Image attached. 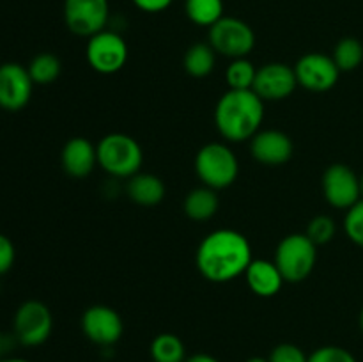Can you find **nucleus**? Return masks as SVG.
Returning <instances> with one entry per match:
<instances>
[{
    "label": "nucleus",
    "mask_w": 363,
    "mask_h": 362,
    "mask_svg": "<svg viewBox=\"0 0 363 362\" xmlns=\"http://www.w3.org/2000/svg\"><path fill=\"white\" fill-rule=\"evenodd\" d=\"M298 80L294 67L284 62H268L257 67L252 91L262 102H280L289 98L296 89Z\"/></svg>",
    "instance_id": "obj_13"
},
{
    "label": "nucleus",
    "mask_w": 363,
    "mask_h": 362,
    "mask_svg": "<svg viewBox=\"0 0 363 362\" xmlns=\"http://www.w3.org/2000/svg\"><path fill=\"white\" fill-rule=\"evenodd\" d=\"M269 362H307L308 355L293 343H280L272 350Z\"/></svg>",
    "instance_id": "obj_29"
},
{
    "label": "nucleus",
    "mask_w": 363,
    "mask_h": 362,
    "mask_svg": "<svg viewBox=\"0 0 363 362\" xmlns=\"http://www.w3.org/2000/svg\"><path fill=\"white\" fill-rule=\"evenodd\" d=\"M264 121V102L252 89H229L215 106V124L227 142L250 141Z\"/></svg>",
    "instance_id": "obj_2"
},
{
    "label": "nucleus",
    "mask_w": 363,
    "mask_h": 362,
    "mask_svg": "<svg viewBox=\"0 0 363 362\" xmlns=\"http://www.w3.org/2000/svg\"><path fill=\"white\" fill-rule=\"evenodd\" d=\"M298 85L312 92H326L339 82L340 70L330 55L319 52L305 53L294 64Z\"/></svg>",
    "instance_id": "obj_12"
},
{
    "label": "nucleus",
    "mask_w": 363,
    "mask_h": 362,
    "mask_svg": "<svg viewBox=\"0 0 363 362\" xmlns=\"http://www.w3.org/2000/svg\"><path fill=\"white\" fill-rule=\"evenodd\" d=\"M216 64V52L209 43H195L186 50L183 67L190 77L204 78L213 73Z\"/></svg>",
    "instance_id": "obj_20"
},
{
    "label": "nucleus",
    "mask_w": 363,
    "mask_h": 362,
    "mask_svg": "<svg viewBox=\"0 0 363 362\" xmlns=\"http://www.w3.org/2000/svg\"><path fill=\"white\" fill-rule=\"evenodd\" d=\"M255 75H257V67L254 66L248 57L243 59H233L225 70V80L229 89H236V91H248L254 87Z\"/></svg>",
    "instance_id": "obj_25"
},
{
    "label": "nucleus",
    "mask_w": 363,
    "mask_h": 362,
    "mask_svg": "<svg viewBox=\"0 0 363 362\" xmlns=\"http://www.w3.org/2000/svg\"><path fill=\"white\" fill-rule=\"evenodd\" d=\"M174 0H133L135 7L144 13H162L172 6Z\"/></svg>",
    "instance_id": "obj_31"
},
{
    "label": "nucleus",
    "mask_w": 363,
    "mask_h": 362,
    "mask_svg": "<svg viewBox=\"0 0 363 362\" xmlns=\"http://www.w3.org/2000/svg\"><path fill=\"white\" fill-rule=\"evenodd\" d=\"M184 11L191 23L208 28L225 16L223 0H184Z\"/></svg>",
    "instance_id": "obj_22"
},
{
    "label": "nucleus",
    "mask_w": 363,
    "mask_h": 362,
    "mask_svg": "<svg viewBox=\"0 0 363 362\" xmlns=\"http://www.w3.org/2000/svg\"><path fill=\"white\" fill-rule=\"evenodd\" d=\"M323 195L337 209H350L362 199L360 176L346 163H333L323 174Z\"/></svg>",
    "instance_id": "obj_10"
},
{
    "label": "nucleus",
    "mask_w": 363,
    "mask_h": 362,
    "mask_svg": "<svg viewBox=\"0 0 363 362\" xmlns=\"http://www.w3.org/2000/svg\"><path fill=\"white\" fill-rule=\"evenodd\" d=\"M220 208V199L216 190L209 187H199L194 188L186 194L183 202L184 215L190 220L195 222H206V220H211L216 215Z\"/></svg>",
    "instance_id": "obj_19"
},
{
    "label": "nucleus",
    "mask_w": 363,
    "mask_h": 362,
    "mask_svg": "<svg viewBox=\"0 0 363 362\" xmlns=\"http://www.w3.org/2000/svg\"><path fill=\"white\" fill-rule=\"evenodd\" d=\"M0 362H30V361L21 357H9V358H0Z\"/></svg>",
    "instance_id": "obj_33"
},
{
    "label": "nucleus",
    "mask_w": 363,
    "mask_h": 362,
    "mask_svg": "<svg viewBox=\"0 0 363 362\" xmlns=\"http://www.w3.org/2000/svg\"><path fill=\"white\" fill-rule=\"evenodd\" d=\"M273 261L279 266L286 283H303L315 268L318 245L305 233L287 234L277 245Z\"/></svg>",
    "instance_id": "obj_5"
},
{
    "label": "nucleus",
    "mask_w": 363,
    "mask_h": 362,
    "mask_svg": "<svg viewBox=\"0 0 363 362\" xmlns=\"http://www.w3.org/2000/svg\"><path fill=\"white\" fill-rule=\"evenodd\" d=\"M252 259L248 238L229 227L206 234L195 252L199 273L213 284H225L243 275Z\"/></svg>",
    "instance_id": "obj_1"
},
{
    "label": "nucleus",
    "mask_w": 363,
    "mask_h": 362,
    "mask_svg": "<svg viewBox=\"0 0 363 362\" xmlns=\"http://www.w3.org/2000/svg\"><path fill=\"white\" fill-rule=\"evenodd\" d=\"M344 231L354 245L363 248V199L351 206L344 216Z\"/></svg>",
    "instance_id": "obj_27"
},
{
    "label": "nucleus",
    "mask_w": 363,
    "mask_h": 362,
    "mask_svg": "<svg viewBox=\"0 0 363 362\" xmlns=\"http://www.w3.org/2000/svg\"><path fill=\"white\" fill-rule=\"evenodd\" d=\"M14 336L23 346H41L53 330V316L48 305L39 300H27L16 309L13 318Z\"/></svg>",
    "instance_id": "obj_8"
},
{
    "label": "nucleus",
    "mask_w": 363,
    "mask_h": 362,
    "mask_svg": "<svg viewBox=\"0 0 363 362\" xmlns=\"http://www.w3.org/2000/svg\"><path fill=\"white\" fill-rule=\"evenodd\" d=\"M184 362H220V361L209 353H195V355H190Z\"/></svg>",
    "instance_id": "obj_32"
},
{
    "label": "nucleus",
    "mask_w": 363,
    "mask_h": 362,
    "mask_svg": "<svg viewBox=\"0 0 363 362\" xmlns=\"http://www.w3.org/2000/svg\"><path fill=\"white\" fill-rule=\"evenodd\" d=\"M209 45L227 59H243L255 48V32L247 21L236 16H223L208 32Z\"/></svg>",
    "instance_id": "obj_6"
},
{
    "label": "nucleus",
    "mask_w": 363,
    "mask_h": 362,
    "mask_svg": "<svg viewBox=\"0 0 363 362\" xmlns=\"http://www.w3.org/2000/svg\"><path fill=\"white\" fill-rule=\"evenodd\" d=\"M360 194H362V199H363V174L360 176Z\"/></svg>",
    "instance_id": "obj_36"
},
{
    "label": "nucleus",
    "mask_w": 363,
    "mask_h": 362,
    "mask_svg": "<svg viewBox=\"0 0 363 362\" xmlns=\"http://www.w3.org/2000/svg\"><path fill=\"white\" fill-rule=\"evenodd\" d=\"M128 43L119 32L101 31L91 35L85 46L87 64L99 75L119 73L128 62Z\"/></svg>",
    "instance_id": "obj_7"
},
{
    "label": "nucleus",
    "mask_w": 363,
    "mask_h": 362,
    "mask_svg": "<svg viewBox=\"0 0 363 362\" xmlns=\"http://www.w3.org/2000/svg\"><path fill=\"white\" fill-rule=\"evenodd\" d=\"M243 275L248 290L261 298L275 297L286 283L275 261L268 259H252Z\"/></svg>",
    "instance_id": "obj_17"
},
{
    "label": "nucleus",
    "mask_w": 363,
    "mask_h": 362,
    "mask_svg": "<svg viewBox=\"0 0 363 362\" xmlns=\"http://www.w3.org/2000/svg\"><path fill=\"white\" fill-rule=\"evenodd\" d=\"M250 153L266 167H279L293 158L294 144L282 130H259L250 138Z\"/></svg>",
    "instance_id": "obj_15"
},
{
    "label": "nucleus",
    "mask_w": 363,
    "mask_h": 362,
    "mask_svg": "<svg viewBox=\"0 0 363 362\" xmlns=\"http://www.w3.org/2000/svg\"><path fill=\"white\" fill-rule=\"evenodd\" d=\"M335 233H337V224L335 220L328 215L314 216V219L308 222L307 231H305V234H307V236L311 238L318 247L319 245L330 243V241L335 238Z\"/></svg>",
    "instance_id": "obj_26"
},
{
    "label": "nucleus",
    "mask_w": 363,
    "mask_h": 362,
    "mask_svg": "<svg viewBox=\"0 0 363 362\" xmlns=\"http://www.w3.org/2000/svg\"><path fill=\"white\" fill-rule=\"evenodd\" d=\"M14 259H16V248H14L13 241L6 234L0 233V275L13 268Z\"/></svg>",
    "instance_id": "obj_30"
},
{
    "label": "nucleus",
    "mask_w": 363,
    "mask_h": 362,
    "mask_svg": "<svg viewBox=\"0 0 363 362\" xmlns=\"http://www.w3.org/2000/svg\"><path fill=\"white\" fill-rule=\"evenodd\" d=\"M165 183L162 177L149 172H138L128 180L126 194L135 204L138 206H156L165 197Z\"/></svg>",
    "instance_id": "obj_18"
},
{
    "label": "nucleus",
    "mask_w": 363,
    "mask_h": 362,
    "mask_svg": "<svg viewBox=\"0 0 363 362\" xmlns=\"http://www.w3.org/2000/svg\"><path fill=\"white\" fill-rule=\"evenodd\" d=\"M360 329H362V332H363V307H362V312H360Z\"/></svg>",
    "instance_id": "obj_37"
},
{
    "label": "nucleus",
    "mask_w": 363,
    "mask_h": 362,
    "mask_svg": "<svg viewBox=\"0 0 363 362\" xmlns=\"http://www.w3.org/2000/svg\"><path fill=\"white\" fill-rule=\"evenodd\" d=\"M82 332L91 343L108 348L119 343L124 334V322L119 312L110 305L96 304L85 309L80 319Z\"/></svg>",
    "instance_id": "obj_11"
},
{
    "label": "nucleus",
    "mask_w": 363,
    "mask_h": 362,
    "mask_svg": "<svg viewBox=\"0 0 363 362\" xmlns=\"http://www.w3.org/2000/svg\"><path fill=\"white\" fill-rule=\"evenodd\" d=\"M333 62L344 71H354L363 62V45L357 38H342L333 48Z\"/></svg>",
    "instance_id": "obj_24"
},
{
    "label": "nucleus",
    "mask_w": 363,
    "mask_h": 362,
    "mask_svg": "<svg viewBox=\"0 0 363 362\" xmlns=\"http://www.w3.org/2000/svg\"><path fill=\"white\" fill-rule=\"evenodd\" d=\"M149 353L155 362H184L188 358L183 339L170 332L158 334L151 341Z\"/></svg>",
    "instance_id": "obj_21"
},
{
    "label": "nucleus",
    "mask_w": 363,
    "mask_h": 362,
    "mask_svg": "<svg viewBox=\"0 0 363 362\" xmlns=\"http://www.w3.org/2000/svg\"><path fill=\"white\" fill-rule=\"evenodd\" d=\"M60 163L67 176L84 180L98 165L96 146L85 137H73L64 144L60 153Z\"/></svg>",
    "instance_id": "obj_16"
},
{
    "label": "nucleus",
    "mask_w": 363,
    "mask_h": 362,
    "mask_svg": "<svg viewBox=\"0 0 363 362\" xmlns=\"http://www.w3.org/2000/svg\"><path fill=\"white\" fill-rule=\"evenodd\" d=\"M307 362H357V358L346 348L328 344L312 351Z\"/></svg>",
    "instance_id": "obj_28"
},
{
    "label": "nucleus",
    "mask_w": 363,
    "mask_h": 362,
    "mask_svg": "<svg viewBox=\"0 0 363 362\" xmlns=\"http://www.w3.org/2000/svg\"><path fill=\"white\" fill-rule=\"evenodd\" d=\"M28 75H30L34 85H50L60 77L62 64L60 59L53 53H39L28 64Z\"/></svg>",
    "instance_id": "obj_23"
},
{
    "label": "nucleus",
    "mask_w": 363,
    "mask_h": 362,
    "mask_svg": "<svg viewBox=\"0 0 363 362\" xmlns=\"http://www.w3.org/2000/svg\"><path fill=\"white\" fill-rule=\"evenodd\" d=\"M108 18V0H64V21L74 35L89 39L105 31Z\"/></svg>",
    "instance_id": "obj_9"
},
{
    "label": "nucleus",
    "mask_w": 363,
    "mask_h": 362,
    "mask_svg": "<svg viewBox=\"0 0 363 362\" xmlns=\"http://www.w3.org/2000/svg\"><path fill=\"white\" fill-rule=\"evenodd\" d=\"M98 165L113 180H130L140 172L144 151L137 138L126 133H108L96 146Z\"/></svg>",
    "instance_id": "obj_3"
},
{
    "label": "nucleus",
    "mask_w": 363,
    "mask_h": 362,
    "mask_svg": "<svg viewBox=\"0 0 363 362\" xmlns=\"http://www.w3.org/2000/svg\"><path fill=\"white\" fill-rule=\"evenodd\" d=\"M195 172L204 187L223 190L240 176V160L225 142H209L195 156Z\"/></svg>",
    "instance_id": "obj_4"
},
{
    "label": "nucleus",
    "mask_w": 363,
    "mask_h": 362,
    "mask_svg": "<svg viewBox=\"0 0 363 362\" xmlns=\"http://www.w3.org/2000/svg\"><path fill=\"white\" fill-rule=\"evenodd\" d=\"M32 82L28 70L18 62L0 66V109L18 112L28 105L32 98Z\"/></svg>",
    "instance_id": "obj_14"
},
{
    "label": "nucleus",
    "mask_w": 363,
    "mask_h": 362,
    "mask_svg": "<svg viewBox=\"0 0 363 362\" xmlns=\"http://www.w3.org/2000/svg\"><path fill=\"white\" fill-rule=\"evenodd\" d=\"M2 351H4V337L0 334V358H2Z\"/></svg>",
    "instance_id": "obj_35"
},
{
    "label": "nucleus",
    "mask_w": 363,
    "mask_h": 362,
    "mask_svg": "<svg viewBox=\"0 0 363 362\" xmlns=\"http://www.w3.org/2000/svg\"><path fill=\"white\" fill-rule=\"evenodd\" d=\"M245 362H269V361L264 357H250L248 361H245Z\"/></svg>",
    "instance_id": "obj_34"
}]
</instances>
